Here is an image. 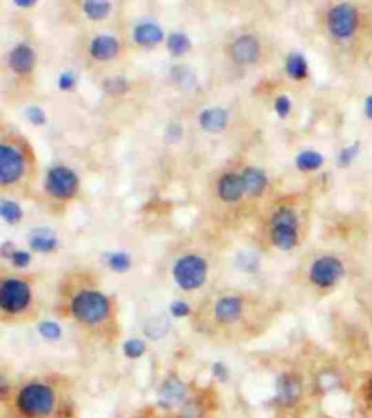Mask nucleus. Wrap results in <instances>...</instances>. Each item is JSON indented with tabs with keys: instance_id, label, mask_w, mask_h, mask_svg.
<instances>
[{
	"instance_id": "obj_2",
	"label": "nucleus",
	"mask_w": 372,
	"mask_h": 418,
	"mask_svg": "<svg viewBox=\"0 0 372 418\" xmlns=\"http://www.w3.org/2000/svg\"><path fill=\"white\" fill-rule=\"evenodd\" d=\"M110 300L99 291H80L71 302V311L74 319L82 324L94 326L107 319L110 315Z\"/></svg>"
},
{
	"instance_id": "obj_19",
	"label": "nucleus",
	"mask_w": 372,
	"mask_h": 418,
	"mask_svg": "<svg viewBox=\"0 0 372 418\" xmlns=\"http://www.w3.org/2000/svg\"><path fill=\"white\" fill-rule=\"evenodd\" d=\"M243 182H245V193L251 195V197H258L263 190H265V186H267V177L263 173L262 170L258 168H247V170H243L242 173Z\"/></svg>"
},
{
	"instance_id": "obj_31",
	"label": "nucleus",
	"mask_w": 372,
	"mask_h": 418,
	"mask_svg": "<svg viewBox=\"0 0 372 418\" xmlns=\"http://www.w3.org/2000/svg\"><path fill=\"white\" fill-rule=\"evenodd\" d=\"M28 119H30V122H33L35 126L45 124V113L40 110V108H37V106H33V108L28 110Z\"/></svg>"
},
{
	"instance_id": "obj_37",
	"label": "nucleus",
	"mask_w": 372,
	"mask_h": 418,
	"mask_svg": "<svg viewBox=\"0 0 372 418\" xmlns=\"http://www.w3.org/2000/svg\"><path fill=\"white\" fill-rule=\"evenodd\" d=\"M213 373L216 375V379H220V380H227V377H229L227 368H225L223 364H214Z\"/></svg>"
},
{
	"instance_id": "obj_7",
	"label": "nucleus",
	"mask_w": 372,
	"mask_h": 418,
	"mask_svg": "<svg viewBox=\"0 0 372 418\" xmlns=\"http://www.w3.org/2000/svg\"><path fill=\"white\" fill-rule=\"evenodd\" d=\"M45 188L56 199H71L79 190V177L65 166H55L45 177Z\"/></svg>"
},
{
	"instance_id": "obj_23",
	"label": "nucleus",
	"mask_w": 372,
	"mask_h": 418,
	"mask_svg": "<svg viewBox=\"0 0 372 418\" xmlns=\"http://www.w3.org/2000/svg\"><path fill=\"white\" fill-rule=\"evenodd\" d=\"M167 48L174 57H182L191 50V40L184 33H173L167 39Z\"/></svg>"
},
{
	"instance_id": "obj_36",
	"label": "nucleus",
	"mask_w": 372,
	"mask_h": 418,
	"mask_svg": "<svg viewBox=\"0 0 372 418\" xmlns=\"http://www.w3.org/2000/svg\"><path fill=\"white\" fill-rule=\"evenodd\" d=\"M165 137H167V142H178L180 137H182V130H180L178 124L174 126H169L167 133H165Z\"/></svg>"
},
{
	"instance_id": "obj_8",
	"label": "nucleus",
	"mask_w": 372,
	"mask_h": 418,
	"mask_svg": "<svg viewBox=\"0 0 372 418\" xmlns=\"http://www.w3.org/2000/svg\"><path fill=\"white\" fill-rule=\"evenodd\" d=\"M25 168L24 157L17 148L8 144L0 146V182L10 186L22 177Z\"/></svg>"
},
{
	"instance_id": "obj_3",
	"label": "nucleus",
	"mask_w": 372,
	"mask_h": 418,
	"mask_svg": "<svg viewBox=\"0 0 372 418\" xmlns=\"http://www.w3.org/2000/svg\"><path fill=\"white\" fill-rule=\"evenodd\" d=\"M174 282L185 291H193L205 284L207 262L198 255H185L173 268Z\"/></svg>"
},
{
	"instance_id": "obj_22",
	"label": "nucleus",
	"mask_w": 372,
	"mask_h": 418,
	"mask_svg": "<svg viewBox=\"0 0 372 418\" xmlns=\"http://www.w3.org/2000/svg\"><path fill=\"white\" fill-rule=\"evenodd\" d=\"M323 164V157L316 151H303L298 155L296 166L302 171H314Z\"/></svg>"
},
{
	"instance_id": "obj_38",
	"label": "nucleus",
	"mask_w": 372,
	"mask_h": 418,
	"mask_svg": "<svg viewBox=\"0 0 372 418\" xmlns=\"http://www.w3.org/2000/svg\"><path fill=\"white\" fill-rule=\"evenodd\" d=\"M365 113H367L369 119H372V95L369 97L367 102H365Z\"/></svg>"
},
{
	"instance_id": "obj_34",
	"label": "nucleus",
	"mask_w": 372,
	"mask_h": 418,
	"mask_svg": "<svg viewBox=\"0 0 372 418\" xmlns=\"http://www.w3.org/2000/svg\"><path fill=\"white\" fill-rule=\"evenodd\" d=\"M171 315H174L176 319H182V317H187L189 313H191V308H189L185 302H173L171 304Z\"/></svg>"
},
{
	"instance_id": "obj_9",
	"label": "nucleus",
	"mask_w": 372,
	"mask_h": 418,
	"mask_svg": "<svg viewBox=\"0 0 372 418\" xmlns=\"http://www.w3.org/2000/svg\"><path fill=\"white\" fill-rule=\"evenodd\" d=\"M343 264L334 257H322L311 268V280L318 288H331L343 277Z\"/></svg>"
},
{
	"instance_id": "obj_25",
	"label": "nucleus",
	"mask_w": 372,
	"mask_h": 418,
	"mask_svg": "<svg viewBox=\"0 0 372 418\" xmlns=\"http://www.w3.org/2000/svg\"><path fill=\"white\" fill-rule=\"evenodd\" d=\"M0 215L2 219L8 220L10 224H17L20 219H22V209L15 202H10V200H2L0 202Z\"/></svg>"
},
{
	"instance_id": "obj_15",
	"label": "nucleus",
	"mask_w": 372,
	"mask_h": 418,
	"mask_svg": "<svg viewBox=\"0 0 372 418\" xmlns=\"http://www.w3.org/2000/svg\"><path fill=\"white\" fill-rule=\"evenodd\" d=\"M120 42L111 35H99L90 46V53L96 60H110L118 55Z\"/></svg>"
},
{
	"instance_id": "obj_40",
	"label": "nucleus",
	"mask_w": 372,
	"mask_h": 418,
	"mask_svg": "<svg viewBox=\"0 0 372 418\" xmlns=\"http://www.w3.org/2000/svg\"><path fill=\"white\" fill-rule=\"evenodd\" d=\"M367 399H369V402H372V380L369 382V386H367Z\"/></svg>"
},
{
	"instance_id": "obj_39",
	"label": "nucleus",
	"mask_w": 372,
	"mask_h": 418,
	"mask_svg": "<svg viewBox=\"0 0 372 418\" xmlns=\"http://www.w3.org/2000/svg\"><path fill=\"white\" fill-rule=\"evenodd\" d=\"M15 4L20 6V8H30V6H33L35 2H33V0H31V2H28V0H17Z\"/></svg>"
},
{
	"instance_id": "obj_32",
	"label": "nucleus",
	"mask_w": 372,
	"mask_h": 418,
	"mask_svg": "<svg viewBox=\"0 0 372 418\" xmlns=\"http://www.w3.org/2000/svg\"><path fill=\"white\" fill-rule=\"evenodd\" d=\"M274 108H276V113H278L280 117H287V115L291 113V100H289L287 97H278L276 102H274Z\"/></svg>"
},
{
	"instance_id": "obj_30",
	"label": "nucleus",
	"mask_w": 372,
	"mask_h": 418,
	"mask_svg": "<svg viewBox=\"0 0 372 418\" xmlns=\"http://www.w3.org/2000/svg\"><path fill=\"white\" fill-rule=\"evenodd\" d=\"M105 90L111 95H122L127 90V82L124 79H111L105 82Z\"/></svg>"
},
{
	"instance_id": "obj_10",
	"label": "nucleus",
	"mask_w": 372,
	"mask_h": 418,
	"mask_svg": "<svg viewBox=\"0 0 372 418\" xmlns=\"http://www.w3.org/2000/svg\"><path fill=\"white\" fill-rule=\"evenodd\" d=\"M231 57L236 64H253L260 57V44L256 37L242 35L231 46Z\"/></svg>"
},
{
	"instance_id": "obj_21",
	"label": "nucleus",
	"mask_w": 372,
	"mask_h": 418,
	"mask_svg": "<svg viewBox=\"0 0 372 418\" xmlns=\"http://www.w3.org/2000/svg\"><path fill=\"white\" fill-rule=\"evenodd\" d=\"M285 70H287V75L294 80H303L307 79L309 68H307V60L305 57L300 55V53H291L287 57V64H285Z\"/></svg>"
},
{
	"instance_id": "obj_35",
	"label": "nucleus",
	"mask_w": 372,
	"mask_h": 418,
	"mask_svg": "<svg viewBox=\"0 0 372 418\" xmlns=\"http://www.w3.org/2000/svg\"><path fill=\"white\" fill-rule=\"evenodd\" d=\"M74 82H76V79H74V73H71V71H68V73H62V75L59 77V88L60 90H71L74 86Z\"/></svg>"
},
{
	"instance_id": "obj_13",
	"label": "nucleus",
	"mask_w": 372,
	"mask_h": 418,
	"mask_svg": "<svg viewBox=\"0 0 372 418\" xmlns=\"http://www.w3.org/2000/svg\"><path fill=\"white\" fill-rule=\"evenodd\" d=\"M243 311L242 299L238 297H225V299L218 300L214 306V317L222 324H233L240 319V315Z\"/></svg>"
},
{
	"instance_id": "obj_5",
	"label": "nucleus",
	"mask_w": 372,
	"mask_h": 418,
	"mask_svg": "<svg viewBox=\"0 0 372 418\" xmlns=\"http://www.w3.org/2000/svg\"><path fill=\"white\" fill-rule=\"evenodd\" d=\"M31 302L30 286L19 279H8L0 288V308L6 313H20Z\"/></svg>"
},
{
	"instance_id": "obj_16",
	"label": "nucleus",
	"mask_w": 372,
	"mask_h": 418,
	"mask_svg": "<svg viewBox=\"0 0 372 418\" xmlns=\"http://www.w3.org/2000/svg\"><path fill=\"white\" fill-rule=\"evenodd\" d=\"M164 40V31L154 22H142L134 28V42L144 48L160 44Z\"/></svg>"
},
{
	"instance_id": "obj_18",
	"label": "nucleus",
	"mask_w": 372,
	"mask_h": 418,
	"mask_svg": "<svg viewBox=\"0 0 372 418\" xmlns=\"http://www.w3.org/2000/svg\"><path fill=\"white\" fill-rule=\"evenodd\" d=\"M200 126L209 133H218L227 126V111L222 108H209L200 113Z\"/></svg>"
},
{
	"instance_id": "obj_24",
	"label": "nucleus",
	"mask_w": 372,
	"mask_h": 418,
	"mask_svg": "<svg viewBox=\"0 0 372 418\" xmlns=\"http://www.w3.org/2000/svg\"><path fill=\"white\" fill-rule=\"evenodd\" d=\"M84 11L90 19H104L111 11V4L110 2H100V0H90V2H84Z\"/></svg>"
},
{
	"instance_id": "obj_20",
	"label": "nucleus",
	"mask_w": 372,
	"mask_h": 418,
	"mask_svg": "<svg viewBox=\"0 0 372 418\" xmlns=\"http://www.w3.org/2000/svg\"><path fill=\"white\" fill-rule=\"evenodd\" d=\"M30 244L31 248L35 251H40V253H51V251H55L59 242H56L55 235L48 231V229H37L31 235Z\"/></svg>"
},
{
	"instance_id": "obj_33",
	"label": "nucleus",
	"mask_w": 372,
	"mask_h": 418,
	"mask_svg": "<svg viewBox=\"0 0 372 418\" xmlns=\"http://www.w3.org/2000/svg\"><path fill=\"white\" fill-rule=\"evenodd\" d=\"M11 260H13V264L17 268H25L31 262V255L28 251H15V253L11 255Z\"/></svg>"
},
{
	"instance_id": "obj_28",
	"label": "nucleus",
	"mask_w": 372,
	"mask_h": 418,
	"mask_svg": "<svg viewBox=\"0 0 372 418\" xmlns=\"http://www.w3.org/2000/svg\"><path fill=\"white\" fill-rule=\"evenodd\" d=\"M39 331H40V335L48 340H59L60 335H62V331H60V326L55 322H42L39 326Z\"/></svg>"
},
{
	"instance_id": "obj_4",
	"label": "nucleus",
	"mask_w": 372,
	"mask_h": 418,
	"mask_svg": "<svg viewBox=\"0 0 372 418\" xmlns=\"http://www.w3.org/2000/svg\"><path fill=\"white\" fill-rule=\"evenodd\" d=\"M271 239L276 248L291 251L298 244V219L291 208H282L271 220Z\"/></svg>"
},
{
	"instance_id": "obj_26",
	"label": "nucleus",
	"mask_w": 372,
	"mask_h": 418,
	"mask_svg": "<svg viewBox=\"0 0 372 418\" xmlns=\"http://www.w3.org/2000/svg\"><path fill=\"white\" fill-rule=\"evenodd\" d=\"M107 262H110V268L113 269V271H118V273H124V271H127L131 266V259L127 253H111L107 255Z\"/></svg>"
},
{
	"instance_id": "obj_1",
	"label": "nucleus",
	"mask_w": 372,
	"mask_h": 418,
	"mask_svg": "<svg viewBox=\"0 0 372 418\" xmlns=\"http://www.w3.org/2000/svg\"><path fill=\"white\" fill-rule=\"evenodd\" d=\"M17 409L28 418L50 417L55 409V391L45 384H28L17 395Z\"/></svg>"
},
{
	"instance_id": "obj_29",
	"label": "nucleus",
	"mask_w": 372,
	"mask_h": 418,
	"mask_svg": "<svg viewBox=\"0 0 372 418\" xmlns=\"http://www.w3.org/2000/svg\"><path fill=\"white\" fill-rule=\"evenodd\" d=\"M358 151H360V144H358V142L353 146H349V148H345V150H342V153H340V159H338L340 166H342V168H345V166H351V162L356 159Z\"/></svg>"
},
{
	"instance_id": "obj_11",
	"label": "nucleus",
	"mask_w": 372,
	"mask_h": 418,
	"mask_svg": "<svg viewBox=\"0 0 372 418\" xmlns=\"http://www.w3.org/2000/svg\"><path fill=\"white\" fill-rule=\"evenodd\" d=\"M302 397V384L294 375H280L276 380V400L282 406L289 408L298 402V399Z\"/></svg>"
},
{
	"instance_id": "obj_27",
	"label": "nucleus",
	"mask_w": 372,
	"mask_h": 418,
	"mask_svg": "<svg viewBox=\"0 0 372 418\" xmlns=\"http://www.w3.org/2000/svg\"><path fill=\"white\" fill-rule=\"evenodd\" d=\"M145 351V344L138 339H131L124 344V353L127 359H138Z\"/></svg>"
},
{
	"instance_id": "obj_12",
	"label": "nucleus",
	"mask_w": 372,
	"mask_h": 418,
	"mask_svg": "<svg viewBox=\"0 0 372 418\" xmlns=\"http://www.w3.org/2000/svg\"><path fill=\"white\" fill-rule=\"evenodd\" d=\"M245 193V182H243L242 175L227 173L220 179L218 195L220 199L225 202H238Z\"/></svg>"
},
{
	"instance_id": "obj_17",
	"label": "nucleus",
	"mask_w": 372,
	"mask_h": 418,
	"mask_svg": "<svg viewBox=\"0 0 372 418\" xmlns=\"http://www.w3.org/2000/svg\"><path fill=\"white\" fill-rule=\"evenodd\" d=\"M185 386L180 382L178 379H169L167 382L162 386V391H160V402L164 408H174L178 404L184 402L185 399Z\"/></svg>"
},
{
	"instance_id": "obj_6",
	"label": "nucleus",
	"mask_w": 372,
	"mask_h": 418,
	"mask_svg": "<svg viewBox=\"0 0 372 418\" xmlns=\"http://www.w3.org/2000/svg\"><path fill=\"white\" fill-rule=\"evenodd\" d=\"M327 26L334 39H349L358 28V11L351 4H338L329 11Z\"/></svg>"
},
{
	"instance_id": "obj_14",
	"label": "nucleus",
	"mask_w": 372,
	"mask_h": 418,
	"mask_svg": "<svg viewBox=\"0 0 372 418\" xmlns=\"http://www.w3.org/2000/svg\"><path fill=\"white\" fill-rule=\"evenodd\" d=\"M10 66L11 70L24 75V73H30L35 66V51L33 48L28 44H19L15 50L11 51L10 55Z\"/></svg>"
}]
</instances>
